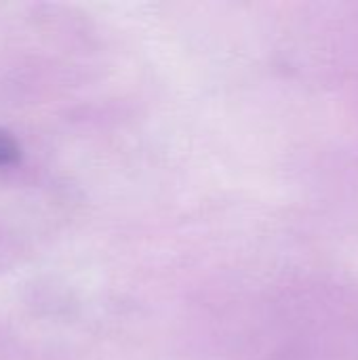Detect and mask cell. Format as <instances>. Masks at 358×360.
<instances>
[{
  "label": "cell",
  "instance_id": "1",
  "mask_svg": "<svg viewBox=\"0 0 358 360\" xmlns=\"http://www.w3.org/2000/svg\"><path fill=\"white\" fill-rule=\"evenodd\" d=\"M19 156H21V148L15 141V137L8 135L6 131H0V167L13 165Z\"/></svg>",
  "mask_w": 358,
  "mask_h": 360
}]
</instances>
